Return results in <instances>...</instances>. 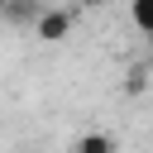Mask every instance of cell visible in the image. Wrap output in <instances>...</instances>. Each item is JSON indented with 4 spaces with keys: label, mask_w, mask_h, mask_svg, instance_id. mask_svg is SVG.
<instances>
[{
    "label": "cell",
    "mask_w": 153,
    "mask_h": 153,
    "mask_svg": "<svg viewBox=\"0 0 153 153\" xmlns=\"http://www.w3.org/2000/svg\"><path fill=\"white\" fill-rule=\"evenodd\" d=\"M33 33H38V43H62L67 33H72V10H38V19H33Z\"/></svg>",
    "instance_id": "1"
},
{
    "label": "cell",
    "mask_w": 153,
    "mask_h": 153,
    "mask_svg": "<svg viewBox=\"0 0 153 153\" xmlns=\"http://www.w3.org/2000/svg\"><path fill=\"white\" fill-rule=\"evenodd\" d=\"M72 153H115V139L100 134V129H91V134H81V139L72 143Z\"/></svg>",
    "instance_id": "2"
},
{
    "label": "cell",
    "mask_w": 153,
    "mask_h": 153,
    "mask_svg": "<svg viewBox=\"0 0 153 153\" xmlns=\"http://www.w3.org/2000/svg\"><path fill=\"white\" fill-rule=\"evenodd\" d=\"M129 19L143 38H153V0H129Z\"/></svg>",
    "instance_id": "3"
},
{
    "label": "cell",
    "mask_w": 153,
    "mask_h": 153,
    "mask_svg": "<svg viewBox=\"0 0 153 153\" xmlns=\"http://www.w3.org/2000/svg\"><path fill=\"white\" fill-rule=\"evenodd\" d=\"M5 14H10V19H19V24H24V19L33 24V19H38V5H33V0H10V5H5Z\"/></svg>",
    "instance_id": "4"
},
{
    "label": "cell",
    "mask_w": 153,
    "mask_h": 153,
    "mask_svg": "<svg viewBox=\"0 0 153 153\" xmlns=\"http://www.w3.org/2000/svg\"><path fill=\"white\" fill-rule=\"evenodd\" d=\"M143 76H148V72H143V67H134V72H129V91H143Z\"/></svg>",
    "instance_id": "5"
},
{
    "label": "cell",
    "mask_w": 153,
    "mask_h": 153,
    "mask_svg": "<svg viewBox=\"0 0 153 153\" xmlns=\"http://www.w3.org/2000/svg\"><path fill=\"white\" fill-rule=\"evenodd\" d=\"M105 0H76V10H100Z\"/></svg>",
    "instance_id": "6"
},
{
    "label": "cell",
    "mask_w": 153,
    "mask_h": 153,
    "mask_svg": "<svg viewBox=\"0 0 153 153\" xmlns=\"http://www.w3.org/2000/svg\"><path fill=\"white\" fill-rule=\"evenodd\" d=\"M5 5H10V0H0V14H5Z\"/></svg>",
    "instance_id": "7"
},
{
    "label": "cell",
    "mask_w": 153,
    "mask_h": 153,
    "mask_svg": "<svg viewBox=\"0 0 153 153\" xmlns=\"http://www.w3.org/2000/svg\"><path fill=\"white\" fill-rule=\"evenodd\" d=\"M148 43H153V38H148Z\"/></svg>",
    "instance_id": "8"
}]
</instances>
